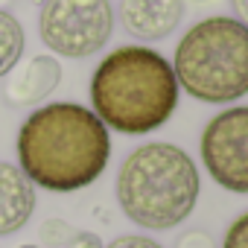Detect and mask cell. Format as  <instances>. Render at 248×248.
<instances>
[{
  "label": "cell",
  "instance_id": "obj_1",
  "mask_svg": "<svg viewBox=\"0 0 248 248\" xmlns=\"http://www.w3.org/2000/svg\"><path fill=\"white\" fill-rule=\"evenodd\" d=\"M111 138L105 123L79 102L35 108L18 132V167L50 193L91 187L108 167Z\"/></svg>",
  "mask_w": 248,
  "mask_h": 248
},
{
  "label": "cell",
  "instance_id": "obj_2",
  "mask_svg": "<svg viewBox=\"0 0 248 248\" xmlns=\"http://www.w3.org/2000/svg\"><path fill=\"white\" fill-rule=\"evenodd\" d=\"M91 105L105 129L120 135H149L164 126L178 105L172 64L143 44L117 47L91 76Z\"/></svg>",
  "mask_w": 248,
  "mask_h": 248
},
{
  "label": "cell",
  "instance_id": "obj_3",
  "mask_svg": "<svg viewBox=\"0 0 248 248\" xmlns=\"http://www.w3.org/2000/svg\"><path fill=\"white\" fill-rule=\"evenodd\" d=\"M199 170L175 143H143L117 172V202L135 225L170 231L181 225L199 202Z\"/></svg>",
  "mask_w": 248,
  "mask_h": 248
},
{
  "label": "cell",
  "instance_id": "obj_4",
  "mask_svg": "<svg viewBox=\"0 0 248 248\" xmlns=\"http://www.w3.org/2000/svg\"><path fill=\"white\" fill-rule=\"evenodd\" d=\"M172 73L193 99L225 105L248 93V27L228 15L199 21L175 47Z\"/></svg>",
  "mask_w": 248,
  "mask_h": 248
},
{
  "label": "cell",
  "instance_id": "obj_5",
  "mask_svg": "<svg viewBox=\"0 0 248 248\" xmlns=\"http://www.w3.org/2000/svg\"><path fill=\"white\" fill-rule=\"evenodd\" d=\"M38 32L50 53L85 59L108 44L114 32V9L108 0H44Z\"/></svg>",
  "mask_w": 248,
  "mask_h": 248
},
{
  "label": "cell",
  "instance_id": "obj_6",
  "mask_svg": "<svg viewBox=\"0 0 248 248\" xmlns=\"http://www.w3.org/2000/svg\"><path fill=\"white\" fill-rule=\"evenodd\" d=\"M199 149L204 170L222 190L248 196V105L219 111L204 126Z\"/></svg>",
  "mask_w": 248,
  "mask_h": 248
},
{
  "label": "cell",
  "instance_id": "obj_7",
  "mask_svg": "<svg viewBox=\"0 0 248 248\" xmlns=\"http://www.w3.org/2000/svg\"><path fill=\"white\" fill-rule=\"evenodd\" d=\"M181 0H120V24L138 41H161L181 24Z\"/></svg>",
  "mask_w": 248,
  "mask_h": 248
},
{
  "label": "cell",
  "instance_id": "obj_8",
  "mask_svg": "<svg viewBox=\"0 0 248 248\" xmlns=\"http://www.w3.org/2000/svg\"><path fill=\"white\" fill-rule=\"evenodd\" d=\"M35 184L24 175V170L0 161V236L21 231L35 213Z\"/></svg>",
  "mask_w": 248,
  "mask_h": 248
},
{
  "label": "cell",
  "instance_id": "obj_9",
  "mask_svg": "<svg viewBox=\"0 0 248 248\" xmlns=\"http://www.w3.org/2000/svg\"><path fill=\"white\" fill-rule=\"evenodd\" d=\"M12 79L6 85V102L9 105H35L47 99L56 85L62 82V64L56 56L44 53L30 59L21 70H9Z\"/></svg>",
  "mask_w": 248,
  "mask_h": 248
},
{
  "label": "cell",
  "instance_id": "obj_10",
  "mask_svg": "<svg viewBox=\"0 0 248 248\" xmlns=\"http://www.w3.org/2000/svg\"><path fill=\"white\" fill-rule=\"evenodd\" d=\"M24 27L15 15L0 9V76L15 70V64L24 56Z\"/></svg>",
  "mask_w": 248,
  "mask_h": 248
},
{
  "label": "cell",
  "instance_id": "obj_11",
  "mask_svg": "<svg viewBox=\"0 0 248 248\" xmlns=\"http://www.w3.org/2000/svg\"><path fill=\"white\" fill-rule=\"evenodd\" d=\"M222 248H248V213L236 216L228 225L225 239H222Z\"/></svg>",
  "mask_w": 248,
  "mask_h": 248
},
{
  "label": "cell",
  "instance_id": "obj_12",
  "mask_svg": "<svg viewBox=\"0 0 248 248\" xmlns=\"http://www.w3.org/2000/svg\"><path fill=\"white\" fill-rule=\"evenodd\" d=\"M76 236V231L67 225V222H59V219H50V222H44V228H41V239L47 242V245H64V242H70Z\"/></svg>",
  "mask_w": 248,
  "mask_h": 248
},
{
  "label": "cell",
  "instance_id": "obj_13",
  "mask_svg": "<svg viewBox=\"0 0 248 248\" xmlns=\"http://www.w3.org/2000/svg\"><path fill=\"white\" fill-rule=\"evenodd\" d=\"M105 248H164V245L155 242V239H149V236H140V233H126V236L111 239Z\"/></svg>",
  "mask_w": 248,
  "mask_h": 248
},
{
  "label": "cell",
  "instance_id": "obj_14",
  "mask_svg": "<svg viewBox=\"0 0 248 248\" xmlns=\"http://www.w3.org/2000/svg\"><path fill=\"white\" fill-rule=\"evenodd\" d=\"M178 248H213V242L204 231H190L178 239Z\"/></svg>",
  "mask_w": 248,
  "mask_h": 248
},
{
  "label": "cell",
  "instance_id": "obj_15",
  "mask_svg": "<svg viewBox=\"0 0 248 248\" xmlns=\"http://www.w3.org/2000/svg\"><path fill=\"white\" fill-rule=\"evenodd\" d=\"M70 248H102V242H99V236L96 233H76L73 239H70Z\"/></svg>",
  "mask_w": 248,
  "mask_h": 248
},
{
  "label": "cell",
  "instance_id": "obj_16",
  "mask_svg": "<svg viewBox=\"0 0 248 248\" xmlns=\"http://www.w3.org/2000/svg\"><path fill=\"white\" fill-rule=\"evenodd\" d=\"M231 6H233V15H236V21L248 27V0H231Z\"/></svg>",
  "mask_w": 248,
  "mask_h": 248
},
{
  "label": "cell",
  "instance_id": "obj_17",
  "mask_svg": "<svg viewBox=\"0 0 248 248\" xmlns=\"http://www.w3.org/2000/svg\"><path fill=\"white\" fill-rule=\"evenodd\" d=\"M24 248H35V245H24Z\"/></svg>",
  "mask_w": 248,
  "mask_h": 248
},
{
  "label": "cell",
  "instance_id": "obj_18",
  "mask_svg": "<svg viewBox=\"0 0 248 248\" xmlns=\"http://www.w3.org/2000/svg\"><path fill=\"white\" fill-rule=\"evenodd\" d=\"M0 3H6V0H0Z\"/></svg>",
  "mask_w": 248,
  "mask_h": 248
}]
</instances>
